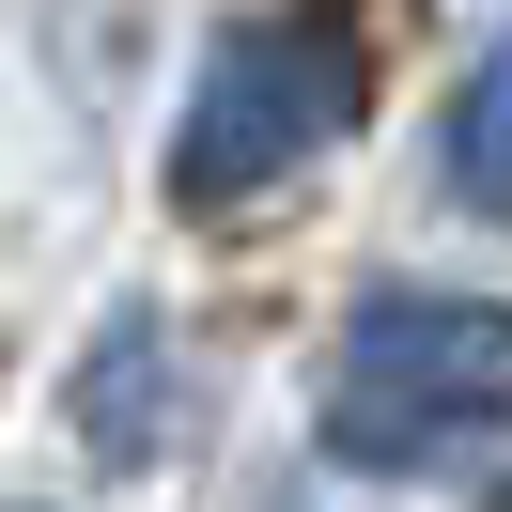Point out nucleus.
<instances>
[{"instance_id": "nucleus-1", "label": "nucleus", "mask_w": 512, "mask_h": 512, "mask_svg": "<svg viewBox=\"0 0 512 512\" xmlns=\"http://www.w3.org/2000/svg\"><path fill=\"white\" fill-rule=\"evenodd\" d=\"M311 435L357 481H435L481 435H512V295H435V280L357 295L342 342H326Z\"/></svg>"}, {"instance_id": "nucleus-2", "label": "nucleus", "mask_w": 512, "mask_h": 512, "mask_svg": "<svg viewBox=\"0 0 512 512\" xmlns=\"http://www.w3.org/2000/svg\"><path fill=\"white\" fill-rule=\"evenodd\" d=\"M373 109V32H357V0H264L202 47L187 78V125H171V202L187 218H233V202L295 187L326 140H357Z\"/></svg>"}, {"instance_id": "nucleus-3", "label": "nucleus", "mask_w": 512, "mask_h": 512, "mask_svg": "<svg viewBox=\"0 0 512 512\" xmlns=\"http://www.w3.org/2000/svg\"><path fill=\"white\" fill-rule=\"evenodd\" d=\"M171 326H156V295H125V311L94 326V373H78V435L109 450V466H156L171 450Z\"/></svg>"}, {"instance_id": "nucleus-4", "label": "nucleus", "mask_w": 512, "mask_h": 512, "mask_svg": "<svg viewBox=\"0 0 512 512\" xmlns=\"http://www.w3.org/2000/svg\"><path fill=\"white\" fill-rule=\"evenodd\" d=\"M435 171H450V202H466V218L512 233V32L466 63V94H450V125H435Z\"/></svg>"}, {"instance_id": "nucleus-5", "label": "nucleus", "mask_w": 512, "mask_h": 512, "mask_svg": "<svg viewBox=\"0 0 512 512\" xmlns=\"http://www.w3.org/2000/svg\"><path fill=\"white\" fill-rule=\"evenodd\" d=\"M481 512H512V466H497V497H481Z\"/></svg>"}, {"instance_id": "nucleus-6", "label": "nucleus", "mask_w": 512, "mask_h": 512, "mask_svg": "<svg viewBox=\"0 0 512 512\" xmlns=\"http://www.w3.org/2000/svg\"><path fill=\"white\" fill-rule=\"evenodd\" d=\"M0 512H32V497H0Z\"/></svg>"}, {"instance_id": "nucleus-7", "label": "nucleus", "mask_w": 512, "mask_h": 512, "mask_svg": "<svg viewBox=\"0 0 512 512\" xmlns=\"http://www.w3.org/2000/svg\"><path fill=\"white\" fill-rule=\"evenodd\" d=\"M280 512H295V497H280Z\"/></svg>"}]
</instances>
